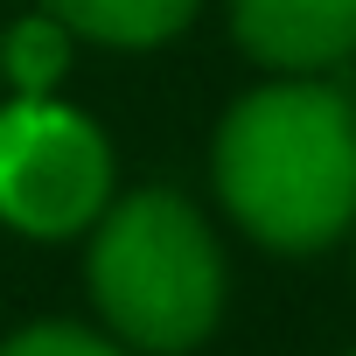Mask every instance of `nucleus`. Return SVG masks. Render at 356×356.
Returning a JSON list of instances; mask_svg holds the SVG:
<instances>
[{
	"mask_svg": "<svg viewBox=\"0 0 356 356\" xmlns=\"http://www.w3.org/2000/svg\"><path fill=\"white\" fill-rule=\"evenodd\" d=\"M217 196L266 252H321L356 224V98L328 77H273L217 126Z\"/></svg>",
	"mask_w": 356,
	"mask_h": 356,
	"instance_id": "1",
	"label": "nucleus"
},
{
	"mask_svg": "<svg viewBox=\"0 0 356 356\" xmlns=\"http://www.w3.org/2000/svg\"><path fill=\"white\" fill-rule=\"evenodd\" d=\"M84 280L105 328L147 356L196 349L224 314V252L175 189H133L105 203Z\"/></svg>",
	"mask_w": 356,
	"mask_h": 356,
	"instance_id": "2",
	"label": "nucleus"
},
{
	"mask_svg": "<svg viewBox=\"0 0 356 356\" xmlns=\"http://www.w3.org/2000/svg\"><path fill=\"white\" fill-rule=\"evenodd\" d=\"M112 203V147L105 133L56 105L15 98L0 105V224L29 238H77Z\"/></svg>",
	"mask_w": 356,
	"mask_h": 356,
	"instance_id": "3",
	"label": "nucleus"
},
{
	"mask_svg": "<svg viewBox=\"0 0 356 356\" xmlns=\"http://www.w3.org/2000/svg\"><path fill=\"white\" fill-rule=\"evenodd\" d=\"M231 35L273 77H328L356 63V0H231Z\"/></svg>",
	"mask_w": 356,
	"mask_h": 356,
	"instance_id": "4",
	"label": "nucleus"
},
{
	"mask_svg": "<svg viewBox=\"0 0 356 356\" xmlns=\"http://www.w3.org/2000/svg\"><path fill=\"white\" fill-rule=\"evenodd\" d=\"M42 15L105 49H161L196 22V0H42Z\"/></svg>",
	"mask_w": 356,
	"mask_h": 356,
	"instance_id": "5",
	"label": "nucleus"
},
{
	"mask_svg": "<svg viewBox=\"0 0 356 356\" xmlns=\"http://www.w3.org/2000/svg\"><path fill=\"white\" fill-rule=\"evenodd\" d=\"M70 29L56 15H29L0 35V84L15 98H56V84L70 77Z\"/></svg>",
	"mask_w": 356,
	"mask_h": 356,
	"instance_id": "6",
	"label": "nucleus"
},
{
	"mask_svg": "<svg viewBox=\"0 0 356 356\" xmlns=\"http://www.w3.org/2000/svg\"><path fill=\"white\" fill-rule=\"evenodd\" d=\"M0 356H126L119 342L91 335V328H70V321H42V328H22L0 342Z\"/></svg>",
	"mask_w": 356,
	"mask_h": 356,
	"instance_id": "7",
	"label": "nucleus"
},
{
	"mask_svg": "<svg viewBox=\"0 0 356 356\" xmlns=\"http://www.w3.org/2000/svg\"><path fill=\"white\" fill-rule=\"evenodd\" d=\"M349 356H356V349H349Z\"/></svg>",
	"mask_w": 356,
	"mask_h": 356,
	"instance_id": "8",
	"label": "nucleus"
}]
</instances>
